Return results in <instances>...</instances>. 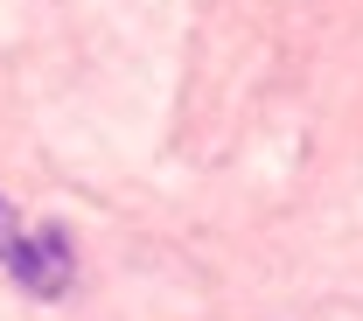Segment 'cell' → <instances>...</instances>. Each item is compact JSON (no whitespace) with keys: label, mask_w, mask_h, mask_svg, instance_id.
Segmentation results:
<instances>
[{"label":"cell","mask_w":363,"mask_h":321,"mask_svg":"<svg viewBox=\"0 0 363 321\" xmlns=\"http://www.w3.org/2000/svg\"><path fill=\"white\" fill-rule=\"evenodd\" d=\"M0 266L14 273V286H28V300H63L77 279V252L56 224H7L0 230Z\"/></svg>","instance_id":"cell-1"},{"label":"cell","mask_w":363,"mask_h":321,"mask_svg":"<svg viewBox=\"0 0 363 321\" xmlns=\"http://www.w3.org/2000/svg\"><path fill=\"white\" fill-rule=\"evenodd\" d=\"M7 224H14V210H7V203H0V230H7Z\"/></svg>","instance_id":"cell-2"}]
</instances>
